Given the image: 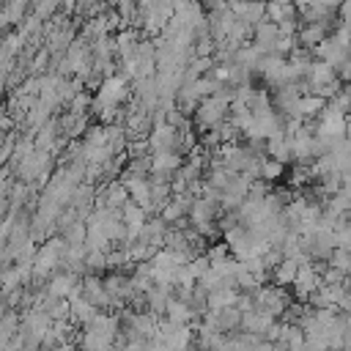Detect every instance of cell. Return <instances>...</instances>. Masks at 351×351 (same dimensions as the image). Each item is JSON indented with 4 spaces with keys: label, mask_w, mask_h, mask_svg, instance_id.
I'll return each instance as SVG.
<instances>
[{
    "label": "cell",
    "mask_w": 351,
    "mask_h": 351,
    "mask_svg": "<svg viewBox=\"0 0 351 351\" xmlns=\"http://www.w3.org/2000/svg\"><path fill=\"white\" fill-rule=\"evenodd\" d=\"M230 115V101L222 99L219 93H211V96H203L192 112V121L197 129H211V126H219L225 118Z\"/></svg>",
    "instance_id": "1"
},
{
    "label": "cell",
    "mask_w": 351,
    "mask_h": 351,
    "mask_svg": "<svg viewBox=\"0 0 351 351\" xmlns=\"http://www.w3.org/2000/svg\"><path fill=\"white\" fill-rule=\"evenodd\" d=\"M255 307H261V310H269L271 315H277V318H282V313H285V307L291 304V296H288V291H285V285H261L255 293Z\"/></svg>",
    "instance_id": "2"
},
{
    "label": "cell",
    "mask_w": 351,
    "mask_h": 351,
    "mask_svg": "<svg viewBox=\"0 0 351 351\" xmlns=\"http://www.w3.org/2000/svg\"><path fill=\"white\" fill-rule=\"evenodd\" d=\"M299 99H302V90H299V85H296V82L277 85V88L271 90V101H274V107H277L285 118L299 115Z\"/></svg>",
    "instance_id": "3"
},
{
    "label": "cell",
    "mask_w": 351,
    "mask_h": 351,
    "mask_svg": "<svg viewBox=\"0 0 351 351\" xmlns=\"http://www.w3.org/2000/svg\"><path fill=\"white\" fill-rule=\"evenodd\" d=\"M222 239L228 241V247H230V252L236 255V258H250L252 255V241H255V230H250L247 225H233L230 230H225L222 233Z\"/></svg>",
    "instance_id": "4"
},
{
    "label": "cell",
    "mask_w": 351,
    "mask_h": 351,
    "mask_svg": "<svg viewBox=\"0 0 351 351\" xmlns=\"http://www.w3.org/2000/svg\"><path fill=\"white\" fill-rule=\"evenodd\" d=\"M82 296H88L99 310L115 307V299H112V293L107 291V285H104V280L99 274H85L82 277Z\"/></svg>",
    "instance_id": "5"
},
{
    "label": "cell",
    "mask_w": 351,
    "mask_h": 351,
    "mask_svg": "<svg viewBox=\"0 0 351 351\" xmlns=\"http://www.w3.org/2000/svg\"><path fill=\"white\" fill-rule=\"evenodd\" d=\"M178 140H181V129L173 126L170 121L165 123H156L148 134V143H151V151H167V148H176L178 151Z\"/></svg>",
    "instance_id": "6"
},
{
    "label": "cell",
    "mask_w": 351,
    "mask_h": 351,
    "mask_svg": "<svg viewBox=\"0 0 351 351\" xmlns=\"http://www.w3.org/2000/svg\"><path fill=\"white\" fill-rule=\"evenodd\" d=\"M321 274L313 269V263L310 266H299V274H296V280H293V296L299 299V302H307L318 288H321Z\"/></svg>",
    "instance_id": "7"
},
{
    "label": "cell",
    "mask_w": 351,
    "mask_h": 351,
    "mask_svg": "<svg viewBox=\"0 0 351 351\" xmlns=\"http://www.w3.org/2000/svg\"><path fill=\"white\" fill-rule=\"evenodd\" d=\"M58 121H60V132H63L69 140L85 137V132H88V126H90L88 115H77V112H71V110L58 112Z\"/></svg>",
    "instance_id": "8"
},
{
    "label": "cell",
    "mask_w": 351,
    "mask_h": 351,
    "mask_svg": "<svg viewBox=\"0 0 351 351\" xmlns=\"http://www.w3.org/2000/svg\"><path fill=\"white\" fill-rule=\"evenodd\" d=\"M184 165V156L176 148L167 151H154L151 154V170L154 173H165V176H176V170Z\"/></svg>",
    "instance_id": "9"
},
{
    "label": "cell",
    "mask_w": 351,
    "mask_h": 351,
    "mask_svg": "<svg viewBox=\"0 0 351 351\" xmlns=\"http://www.w3.org/2000/svg\"><path fill=\"white\" fill-rule=\"evenodd\" d=\"M280 38V25L277 22H271V19H263V22H258L255 25V30H252V41L263 49V52H271V44Z\"/></svg>",
    "instance_id": "10"
},
{
    "label": "cell",
    "mask_w": 351,
    "mask_h": 351,
    "mask_svg": "<svg viewBox=\"0 0 351 351\" xmlns=\"http://www.w3.org/2000/svg\"><path fill=\"white\" fill-rule=\"evenodd\" d=\"M266 154L274 156V159H280V162H285V165H291V162H293V145H291V137H288L285 132L269 137V140H266Z\"/></svg>",
    "instance_id": "11"
},
{
    "label": "cell",
    "mask_w": 351,
    "mask_h": 351,
    "mask_svg": "<svg viewBox=\"0 0 351 351\" xmlns=\"http://www.w3.org/2000/svg\"><path fill=\"white\" fill-rule=\"evenodd\" d=\"M165 315H167L170 321H176V324H192L195 318H200V315L192 310V304H189L186 299H181V296H173V299L167 302Z\"/></svg>",
    "instance_id": "12"
},
{
    "label": "cell",
    "mask_w": 351,
    "mask_h": 351,
    "mask_svg": "<svg viewBox=\"0 0 351 351\" xmlns=\"http://www.w3.org/2000/svg\"><path fill=\"white\" fill-rule=\"evenodd\" d=\"M335 77H337L335 66H332L329 60H321V58H315V60H313V66H310L307 82H310V85H313V90H315L318 85H326V82H332Z\"/></svg>",
    "instance_id": "13"
},
{
    "label": "cell",
    "mask_w": 351,
    "mask_h": 351,
    "mask_svg": "<svg viewBox=\"0 0 351 351\" xmlns=\"http://www.w3.org/2000/svg\"><path fill=\"white\" fill-rule=\"evenodd\" d=\"M296 274H299V261L296 258H282L277 266H274V271H271V280L277 282V285H293V280H296Z\"/></svg>",
    "instance_id": "14"
},
{
    "label": "cell",
    "mask_w": 351,
    "mask_h": 351,
    "mask_svg": "<svg viewBox=\"0 0 351 351\" xmlns=\"http://www.w3.org/2000/svg\"><path fill=\"white\" fill-rule=\"evenodd\" d=\"M112 346H115V337L101 335V332H96V329H82L80 348H88V351H104V348H112Z\"/></svg>",
    "instance_id": "15"
},
{
    "label": "cell",
    "mask_w": 351,
    "mask_h": 351,
    "mask_svg": "<svg viewBox=\"0 0 351 351\" xmlns=\"http://www.w3.org/2000/svg\"><path fill=\"white\" fill-rule=\"evenodd\" d=\"M326 107V99L321 96V93H302V99H299V115L304 118V121H313V118H318V112Z\"/></svg>",
    "instance_id": "16"
},
{
    "label": "cell",
    "mask_w": 351,
    "mask_h": 351,
    "mask_svg": "<svg viewBox=\"0 0 351 351\" xmlns=\"http://www.w3.org/2000/svg\"><path fill=\"white\" fill-rule=\"evenodd\" d=\"M241 310L236 307V304H230V307H222L219 313H217V326H219V332H233V329H241Z\"/></svg>",
    "instance_id": "17"
},
{
    "label": "cell",
    "mask_w": 351,
    "mask_h": 351,
    "mask_svg": "<svg viewBox=\"0 0 351 351\" xmlns=\"http://www.w3.org/2000/svg\"><path fill=\"white\" fill-rule=\"evenodd\" d=\"M63 239L69 241V244H85V239H88V222L80 217V219H74L66 230H63Z\"/></svg>",
    "instance_id": "18"
},
{
    "label": "cell",
    "mask_w": 351,
    "mask_h": 351,
    "mask_svg": "<svg viewBox=\"0 0 351 351\" xmlns=\"http://www.w3.org/2000/svg\"><path fill=\"white\" fill-rule=\"evenodd\" d=\"M90 104H93V96H90L88 90H80V93H74V96L66 101V110H71V112H77V115H88V112H90Z\"/></svg>",
    "instance_id": "19"
},
{
    "label": "cell",
    "mask_w": 351,
    "mask_h": 351,
    "mask_svg": "<svg viewBox=\"0 0 351 351\" xmlns=\"http://www.w3.org/2000/svg\"><path fill=\"white\" fill-rule=\"evenodd\" d=\"M266 181H280L282 176H285V162H280V159H274V156H266L263 159V173H261Z\"/></svg>",
    "instance_id": "20"
},
{
    "label": "cell",
    "mask_w": 351,
    "mask_h": 351,
    "mask_svg": "<svg viewBox=\"0 0 351 351\" xmlns=\"http://www.w3.org/2000/svg\"><path fill=\"white\" fill-rule=\"evenodd\" d=\"M82 140L88 145H107V123H101V121L99 123H90Z\"/></svg>",
    "instance_id": "21"
},
{
    "label": "cell",
    "mask_w": 351,
    "mask_h": 351,
    "mask_svg": "<svg viewBox=\"0 0 351 351\" xmlns=\"http://www.w3.org/2000/svg\"><path fill=\"white\" fill-rule=\"evenodd\" d=\"M329 263L337 266L340 271L351 274V250H346V247H335L332 255H329Z\"/></svg>",
    "instance_id": "22"
},
{
    "label": "cell",
    "mask_w": 351,
    "mask_h": 351,
    "mask_svg": "<svg viewBox=\"0 0 351 351\" xmlns=\"http://www.w3.org/2000/svg\"><path fill=\"white\" fill-rule=\"evenodd\" d=\"M60 3L63 0H33V14H38L47 22L49 16H55L60 11Z\"/></svg>",
    "instance_id": "23"
},
{
    "label": "cell",
    "mask_w": 351,
    "mask_h": 351,
    "mask_svg": "<svg viewBox=\"0 0 351 351\" xmlns=\"http://www.w3.org/2000/svg\"><path fill=\"white\" fill-rule=\"evenodd\" d=\"M206 255H208V261H211V266H217V263H222L228 255H233L230 252V247H228V241H214V244H208V250H206Z\"/></svg>",
    "instance_id": "24"
},
{
    "label": "cell",
    "mask_w": 351,
    "mask_h": 351,
    "mask_svg": "<svg viewBox=\"0 0 351 351\" xmlns=\"http://www.w3.org/2000/svg\"><path fill=\"white\" fill-rule=\"evenodd\" d=\"M206 11H225L228 8V0H203Z\"/></svg>",
    "instance_id": "25"
},
{
    "label": "cell",
    "mask_w": 351,
    "mask_h": 351,
    "mask_svg": "<svg viewBox=\"0 0 351 351\" xmlns=\"http://www.w3.org/2000/svg\"><path fill=\"white\" fill-rule=\"evenodd\" d=\"M293 3H296V5H299V8H304V5H310V3H313V0H293Z\"/></svg>",
    "instance_id": "26"
},
{
    "label": "cell",
    "mask_w": 351,
    "mask_h": 351,
    "mask_svg": "<svg viewBox=\"0 0 351 351\" xmlns=\"http://www.w3.org/2000/svg\"><path fill=\"white\" fill-rule=\"evenodd\" d=\"M274 3H282V5H288V3H293V0H274Z\"/></svg>",
    "instance_id": "27"
},
{
    "label": "cell",
    "mask_w": 351,
    "mask_h": 351,
    "mask_svg": "<svg viewBox=\"0 0 351 351\" xmlns=\"http://www.w3.org/2000/svg\"><path fill=\"white\" fill-rule=\"evenodd\" d=\"M263 3H269V0H263Z\"/></svg>",
    "instance_id": "28"
}]
</instances>
